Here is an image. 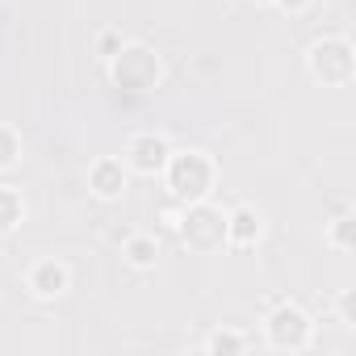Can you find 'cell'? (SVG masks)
Listing matches in <instances>:
<instances>
[{
    "label": "cell",
    "instance_id": "cell-11",
    "mask_svg": "<svg viewBox=\"0 0 356 356\" xmlns=\"http://www.w3.org/2000/svg\"><path fill=\"white\" fill-rule=\"evenodd\" d=\"M26 218V202L13 185H0V231H13Z\"/></svg>",
    "mask_w": 356,
    "mask_h": 356
},
{
    "label": "cell",
    "instance_id": "cell-1",
    "mask_svg": "<svg viewBox=\"0 0 356 356\" xmlns=\"http://www.w3.org/2000/svg\"><path fill=\"white\" fill-rule=\"evenodd\" d=\"M214 159L206 151H172L163 163V181L181 202H206L214 193Z\"/></svg>",
    "mask_w": 356,
    "mask_h": 356
},
{
    "label": "cell",
    "instance_id": "cell-13",
    "mask_svg": "<svg viewBox=\"0 0 356 356\" xmlns=\"http://www.w3.org/2000/svg\"><path fill=\"white\" fill-rule=\"evenodd\" d=\"M122 47H126L122 30H101V34H97V55H101L105 63H109V59H113V55H118Z\"/></svg>",
    "mask_w": 356,
    "mask_h": 356
},
{
    "label": "cell",
    "instance_id": "cell-12",
    "mask_svg": "<svg viewBox=\"0 0 356 356\" xmlns=\"http://www.w3.org/2000/svg\"><path fill=\"white\" fill-rule=\"evenodd\" d=\"M17 155H22V138H17V130H13V126H0V172L13 168Z\"/></svg>",
    "mask_w": 356,
    "mask_h": 356
},
{
    "label": "cell",
    "instance_id": "cell-5",
    "mask_svg": "<svg viewBox=\"0 0 356 356\" xmlns=\"http://www.w3.org/2000/svg\"><path fill=\"white\" fill-rule=\"evenodd\" d=\"M264 331H268V343H273V348H281V352H302V348H310L314 323L306 318V310H302V306L281 302V306L268 314Z\"/></svg>",
    "mask_w": 356,
    "mask_h": 356
},
{
    "label": "cell",
    "instance_id": "cell-16",
    "mask_svg": "<svg viewBox=\"0 0 356 356\" xmlns=\"http://www.w3.org/2000/svg\"><path fill=\"white\" fill-rule=\"evenodd\" d=\"M277 9H285V13H306L310 9V0H273Z\"/></svg>",
    "mask_w": 356,
    "mask_h": 356
},
{
    "label": "cell",
    "instance_id": "cell-4",
    "mask_svg": "<svg viewBox=\"0 0 356 356\" xmlns=\"http://www.w3.org/2000/svg\"><path fill=\"white\" fill-rule=\"evenodd\" d=\"M306 67L318 84H352V72H356V55H352V42L331 34V38H318L310 51H306Z\"/></svg>",
    "mask_w": 356,
    "mask_h": 356
},
{
    "label": "cell",
    "instance_id": "cell-6",
    "mask_svg": "<svg viewBox=\"0 0 356 356\" xmlns=\"http://www.w3.org/2000/svg\"><path fill=\"white\" fill-rule=\"evenodd\" d=\"M168 155H172V143H168L163 134H155V130L134 134L130 147H126V163H130L138 176H159L163 163H168Z\"/></svg>",
    "mask_w": 356,
    "mask_h": 356
},
{
    "label": "cell",
    "instance_id": "cell-10",
    "mask_svg": "<svg viewBox=\"0 0 356 356\" xmlns=\"http://www.w3.org/2000/svg\"><path fill=\"white\" fill-rule=\"evenodd\" d=\"M126 260H130V268H151V264L159 260L155 235H130V239H126Z\"/></svg>",
    "mask_w": 356,
    "mask_h": 356
},
{
    "label": "cell",
    "instance_id": "cell-2",
    "mask_svg": "<svg viewBox=\"0 0 356 356\" xmlns=\"http://www.w3.org/2000/svg\"><path fill=\"white\" fill-rule=\"evenodd\" d=\"M176 235L185 239V248L193 252H218L227 243V214L218 206L206 202H189L181 210V218H176Z\"/></svg>",
    "mask_w": 356,
    "mask_h": 356
},
{
    "label": "cell",
    "instance_id": "cell-17",
    "mask_svg": "<svg viewBox=\"0 0 356 356\" xmlns=\"http://www.w3.org/2000/svg\"><path fill=\"white\" fill-rule=\"evenodd\" d=\"M339 323H343V327H352V293H343V298H339Z\"/></svg>",
    "mask_w": 356,
    "mask_h": 356
},
{
    "label": "cell",
    "instance_id": "cell-18",
    "mask_svg": "<svg viewBox=\"0 0 356 356\" xmlns=\"http://www.w3.org/2000/svg\"><path fill=\"white\" fill-rule=\"evenodd\" d=\"M260 5H273V0H260Z\"/></svg>",
    "mask_w": 356,
    "mask_h": 356
},
{
    "label": "cell",
    "instance_id": "cell-14",
    "mask_svg": "<svg viewBox=\"0 0 356 356\" xmlns=\"http://www.w3.org/2000/svg\"><path fill=\"white\" fill-rule=\"evenodd\" d=\"M206 348H210V352H243V348H248V339H243V335H235V331H218V335H210V339H206Z\"/></svg>",
    "mask_w": 356,
    "mask_h": 356
},
{
    "label": "cell",
    "instance_id": "cell-7",
    "mask_svg": "<svg viewBox=\"0 0 356 356\" xmlns=\"http://www.w3.org/2000/svg\"><path fill=\"white\" fill-rule=\"evenodd\" d=\"M26 285H30V293H34V298L51 302V298H63V293H67L72 273H67V264H63V260H38V264L30 268Z\"/></svg>",
    "mask_w": 356,
    "mask_h": 356
},
{
    "label": "cell",
    "instance_id": "cell-8",
    "mask_svg": "<svg viewBox=\"0 0 356 356\" xmlns=\"http://www.w3.org/2000/svg\"><path fill=\"white\" fill-rule=\"evenodd\" d=\"M88 189L101 197V202H118L126 193V163L113 159V155H101L92 168H88Z\"/></svg>",
    "mask_w": 356,
    "mask_h": 356
},
{
    "label": "cell",
    "instance_id": "cell-3",
    "mask_svg": "<svg viewBox=\"0 0 356 356\" xmlns=\"http://www.w3.org/2000/svg\"><path fill=\"white\" fill-rule=\"evenodd\" d=\"M109 76L126 92H151L159 84V55L151 47H143V42H126L109 59Z\"/></svg>",
    "mask_w": 356,
    "mask_h": 356
},
{
    "label": "cell",
    "instance_id": "cell-9",
    "mask_svg": "<svg viewBox=\"0 0 356 356\" xmlns=\"http://www.w3.org/2000/svg\"><path fill=\"white\" fill-rule=\"evenodd\" d=\"M260 239V214L252 206H235L227 214V248H252Z\"/></svg>",
    "mask_w": 356,
    "mask_h": 356
},
{
    "label": "cell",
    "instance_id": "cell-15",
    "mask_svg": "<svg viewBox=\"0 0 356 356\" xmlns=\"http://www.w3.org/2000/svg\"><path fill=\"white\" fill-rule=\"evenodd\" d=\"M327 239H331V248L348 252V248H352V218H348V214H343V218H335V222H331V231H327Z\"/></svg>",
    "mask_w": 356,
    "mask_h": 356
}]
</instances>
